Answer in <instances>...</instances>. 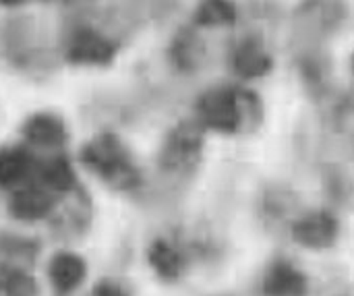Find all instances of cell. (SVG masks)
Returning <instances> with one entry per match:
<instances>
[{"label":"cell","instance_id":"cell-1","mask_svg":"<svg viewBox=\"0 0 354 296\" xmlns=\"http://www.w3.org/2000/svg\"><path fill=\"white\" fill-rule=\"evenodd\" d=\"M266 116L263 102L257 91L247 85H214L199 93L195 102V120L220 135L253 133Z\"/></svg>","mask_w":354,"mask_h":296},{"label":"cell","instance_id":"cell-2","mask_svg":"<svg viewBox=\"0 0 354 296\" xmlns=\"http://www.w3.org/2000/svg\"><path fill=\"white\" fill-rule=\"evenodd\" d=\"M79 162L114 191L124 193L141 185L139 166L114 133H100L89 139L79 151Z\"/></svg>","mask_w":354,"mask_h":296},{"label":"cell","instance_id":"cell-3","mask_svg":"<svg viewBox=\"0 0 354 296\" xmlns=\"http://www.w3.org/2000/svg\"><path fill=\"white\" fill-rule=\"evenodd\" d=\"M205 145V129L195 120H180L176 122L160 149V166L170 174H187L195 170L201 162Z\"/></svg>","mask_w":354,"mask_h":296},{"label":"cell","instance_id":"cell-4","mask_svg":"<svg viewBox=\"0 0 354 296\" xmlns=\"http://www.w3.org/2000/svg\"><path fill=\"white\" fill-rule=\"evenodd\" d=\"M351 8L346 0H301L292 12L295 29L311 39L322 41L342 29Z\"/></svg>","mask_w":354,"mask_h":296},{"label":"cell","instance_id":"cell-5","mask_svg":"<svg viewBox=\"0 0 354 296\" xmlns=\"http://www.w3.org/2000/svg\"><path fill=\"white\" fill-rule=\"evenodd\" d=\"M64 60L77 66H106L114 62L118 46L91 25L75 27L64 41Z\"/></svg>","mask_w":354,"mask_h":296},{"label":"cell","instance_id":"cell-6","mask_svg":"<svg viewBox=\"0 0 354 296\" xmlns=\"http://www.w3.org/2000/svg\"><path fill=\"white\" fill-rule=\"evenodd\" d=\"M228 66L241 81L263 79L274 68V56L268 50L266 41L257 33L243 35L236 39L228 52Z\"/></svg>","mask_w":354,"mask_h":296},{"label":"cell","instance_id":"cell-7","mask_svg":"<svg viewBox=\"0 0 354 296\" xmlns=\"http://www.w3.org/2000/svg\"><path fill=\"white\" fill-rule=\"evenodd\" d=\"M290 237L297 245L311 251L332 249L340 237V220L330 210H311L292 222Z\"/></svg>","mask_w":354,"mask_h":296},{"label":"cell","instance_id":"cell-8","mask_svg":"<svg viewBox=\"0 0 354 296\" xmlns=\"http://www.w3.org/2000/svg\"><path fill=\"white\" fill-rule=\"evenodd\" d=\"M56 210L54 193L39 183H27L12 191L8 199V214L19 222H37L52 216Z\"/></svg>","mask_w":354,"mask_h":296},{"label":"cell","instance_id":"cell-9","mask_svg":"<svg viewBox=\"0 0 354 296\" xmlns=\"http://www.w3.org/2000/svg\"><path fill=\"white\" fill-rule=\"evenodd\" d=\"M309 278L288 259H276L268 266L261 293L263 296H309Z\"/></svg>","mask_w":354,"mask_h":296},{"label":"cell","instance_id":"cell-10","mask_svg":"<svg viewBox=\"0 0 354 296\" xmlns=\"http://www.w3.org/2000/svg\"><path fill=\"white\" fill-rule=\"evenodd\" d=\"M23 139L31 147L39 149H62L68 141L64 120L54 112H35L21 127Z\"/></svg>","mask_w":354,"mask_h":296},{"label":"cell","instance_id":"cell-11","mask_svg":"<svg viewBox=\"0 0 354 296\" xmlns=\"http://www.w3.org/2000/svg\"><path fill=\"white\" fill-rule=\"evenodd\" d=\"M37 158L25 145L0 147V189L15 191L35 178Z\"/></svg>","mask_w":354,"mask_h":296},{"label":"cell","instance_id":"cell-12","mask_svg":"<svg viewBox=\"0 0 354 296\" xmlns=\"http://www.w3.org/2000/svg\"><path fill=\"white\" fill-rule=\"evenodd\" d=\"M85 276H87V266L77 253L60 251L48 263V278L58 295L75 293L85 282Z\"/></svg>","mask_w":354,"mask_h":296},{"label":"cell","instance_id":"cell-13","mask_svg":"<svg viewBox=\"0 0 354 296\" xmlns=\"http://www.w3.org/2000/svg\"><path fill=\"white\" fill-rule=\"evenodd\" d=\"M203 56H205V44L201 35L197 33V27H180L168 46L170 62L178 71L191 73L201 66Z\"/></svg>","mask_w":354,"mask_h":296},{"label":"cell","instance_id":"cell-14","mask_svg":"<svg viewBox=\"0 0 354 296\" xmlns=\"http://www.w3.org/2000/svg\"><path fill=\"white\" fill-rule=\"evenodd\" d=\"M35 178L52 193H73L79 187L77 172L64 154H54L44 162H37Z\"/></svg>","mask_w":354,"mask_h":296},{"label":"cell","instance_id":"cell-15","mask_svg":"<svg viewBox=\"0 0 354 296\" xmlns=\"http://www.w3.org/2000/svg\"><path fill=\"white\" fill-rule=\"evenodd\" d=\"M147 259L151 270L168 282H174L183 276L185 270V257L176 245H172L166 239H156L147 249Z\"/></svg>","mask_w":354,"mask_h":296},{"label":"cell","instance_id":"cell-16","mask_svg":"<svg viewBox=\"0 0 354 296\" xmlns=\"http://www.w3.org/2000/svg\"><path fill=\"white\" fill-rule=\"evenodd\" d=\"M239 21V6L234 0H199L193 10V25L197 29L230 27Z\"/></svg>","mask_w":354,"mask_h":296},{"label":"cell","instance_id":"cell-17","mask_svg":"<svg viewBox=\"0 0 354 296\" xmlns=\"http://www.w3.org/2000/svg\"><path fill=\"white\" fill-rule=\"evenodd\" d=\"M330 58L315 46V48H307L301 58H299V73L301 79L305 83V87L315 93L322 95L328 89V81H330Z\"/></svg>","mask_w":354,"mask_h":296},{"label":"cell","instance_id":"cell-18","mask_svg":"<svg viewBox=\"0 0 354 296\" xmlns=\"http://www.w3.org/2000/svg\"><path fill=\"white\" fill-rule=\"evenodd\" d=\"M0 296H39L35 278L23 266H0Z\"/></svg>","mask_w":354,"mask_h":296},{"label":"cell","instance_id":"cell-19","mask_svg":"<svg viewBox=\"0 0 354 296\" xmlns=\"http://www.w3.org/2000/svg\"><path fill=\"white\" fill-rule=\"evenodd\" d=\"M2 251L15 259H31L35 253H37V247L35 243L27 241V239H17V237H10V239H4L2 241Z\"/></svg>","mask_w":354,"mask_h":296},{"label":"cell","instance_id":"cell-20","mask_svg":"<svg viewBox=\"0 0 354 296\" xmlns=\"http://www.w3.org/2000/svg\"><path fill=\"white\" fill-rule=\"evenodd\" d=\"M91 296H131V293L118 280H100L93 286Z\"/></svg>","mask_w":354,"mask_h":296},{"label":"cell","instance_id":"cell-21","mask_svg":"<svg viewBox=\"0 0 354 296\" xmlns=\"http://www.w3.org/2000/svg\"><path fill=\"white\" fill-rule=\"evenodd\" d=\"M23 2H27V0H0L2 6H10V8H12V6H21Z\"/></svg>","mask_w":354,"mask_h":296},{"label":"cell","instance_id":"cell-22","mask_svg":"<svg viewBox=\"0 0 354 296\" xmlns=\"http://www.w3.org/2000/svg\"><path fill=\"white\" fill-rule=\"evenodd\" d=\"M351 71H353V75H354V52H353V56H351Z\"/></svg>","mask_w":354,"mask_h":296}]
</instances>
